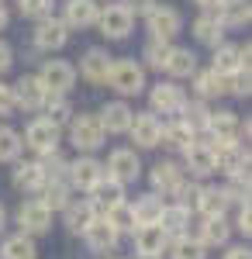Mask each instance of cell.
Segmentation results:
<instances>
[{
    "instance_id": "cell-1",
    "label": "cell",
    "mask_w": 252,
    "mask_h": 259,
    "mask_svg": "<svg viewBox=\"0 0 252 259\" xmlns=\"http://www.w3.org/2000/svg\"><path fill=\"white\" fill-rule=\"evenodd\" d=\"M107 87L124 97H138L145 90V69L138 66L135 59H117L111 62V73H107Z\"/></svg>"
},
{
    "instance_id": "cell-2",
    "label": "cell",
    "mask_w": 252,
    "mask_h": 259,
    "mask_svg": "<svg viewBox=\"0 0 252 259\" xmlns=\"http://www.w3.org/2000/svg\"><path fill=\"white\" fill-rule=\"evenodd\" d=\"M214 173H225L228 180L249 177V149H245L242 142L214 145Z\"/></svg>"
},
{
    "instance_id": "cell-3",
    "label": "cell",
    "mask_w": 252,
    "mask_h": 259,
    "mask_svg": "<svg viewBox=\"0 0 252 259\" xmlns=\"http://www.w3.org/2000/svg\"><path fill=\"white\" fill-rule=\"evenodd\" d=\"M104 128H100L97 114H73L69 121V142L76 145L79 152H97L100 145H104Z\"/></svg>"
},
{
    "instance_id": "cell-4",
    "label": "cell",
    "mask_w": 252,
    "mask_h": 259,
    "mask_svg": "<svg viewBox=\"0 0 252 259\" xmlns=\"http://www.w3.org/2000/svg\"><path fill=\"white\" fill-rule=\"evenodd\" d=\"M38 80H41V87H45L49 94L66 97V94L73 90V83H76V66L66 62V59H49L45 66H41Z\"/></svg>"
},
{
    "instance_id": "cell-5",
    "label": "cell",
    "mask_w": 252,
    "mask_h": 259,
    "mask_svg": "<svg viewBox=\"0 0 252 259\" xmlns=\"http://www.w3.org/2000/svg\"><path fill=\"white\" fill-rule=\"evenodd\" d=\"M97 28L104 38L111 41H121L132 35V28H135V18H132V11L124 7V4H107V11H100L97 14Z\"/></svg>"
},
{
    "instance_id": "cell-6",
    "label": "cell",
    "mask_w": 252,
    "mask_h": 259,
    "mask_svg": "<svg viewBox=\"0 0 252 259\" xmlns=\"http://www.w3.org/2000/svg\"><path fill=\"white\" fill-rule=\"evenodd\" d=\"M104 177H107V169H104V162L94 159V156H79V159L69 162V169H66V183L76 187V190H87V194H90Z\"/></svg>"
},
{
    "instance_id": "cell-7",
    "label": "cell",
    "mask_w": 252,
    "mask_h": 259,
    "mask_svg": "<svg viewBox=\"0 0 252 259\" xmlns=\"http://www.w3.org/2000/svg\"><path fill=\"white\" fill-rule=\"evenodd\" d=\"M204 132H207L211 145H232V142L242 139V121H238L235 111H211Z\"/></svg>"
},
{
    "instance_id": "cell-8",
    "label": "cell",
    "mask_w": 252,
    "mask_h": 259,
    "mask_svg": "<svg viewBox=\"0 0 252 259\" xmlns=\"http://www.w3.org/2000/svg\"><path fill=\"white\" fill-rule=\"evenodd\" d=\"M18 225H21V235L35 239V235H41V232H49V228H52V211H49L38 197H35V200H24V204L18 207Z\"/></svg>"
},
{
    "instance_id": "cell-9",
    "label": "cell",
    "mask_w": 252,
    "mask_h": 259,
    "mask_svg": "<svg viewBox=\"0 0 252 259\" xmlns=\"http://www.w3.org/2000/svg\"><path fill=\"white\" fill-rule=\"evenodd\" d=\"M183 104H187V94H183V87H176L173 80L166 83H155L152 94H149V114H180L183 111Z\"/></svg>"
},
{
    "instance_id": "cell-10",
    "label": "cell",
    "mask_w": 252,
    "mask_h": 259,
    "mask_svg": "<svg viewBox=\"0 0 252 259\" xmlns=\"http://www.w3.org/2000/svg\"><path fill=\"white\" fill-rule=\"evenodd\" d=\"M149 21V31H152V38L159 41H170L180 35V28H183V18H180V11L176 7H166V4H155L152 11L145 14Z\"/></svg>"
},
{
    "instance_id": "cell-11",
    "label": "cell",
    "mask_w": 252,
    "mask_h": 259,
    "mask_svg": "<svg viewBox=\"0 0 252 259\" xmlns=\"http://www.w3.org/2000/svg\"><path fill=\"white\" fill-rule=\"evenodd\" d=\"M107 177L114 180V183H135L138 173H142V162H138V152L135 149H114L111 156H107Z\"/></svg>"
},
{
    "instance_id": "cell-12",
    "label": "cell",
    "mask_w": 252,
    "mask_h": 259,
    "mask_svg": "<svg viewBox=\"0 0 252 259\" xmlns=\"http://www.w3.org/2000/svg\"><path fill=\"white\" fill-rule=\"evenodd\" d=\"M31 41H35V49H38V52H59V49L69 41V28H66L59 18H45V21L35 24Z\"/></svg>"
},
{
    "instance_id": "cell-13",
    "label": "cell",
    "mask_w": 252,
    "mask_h": 259,
    "mask_svg": "<svg viewBox=\"0 0 252 259\" xmlns=\"http://www.w3.org/2000/svg\"><path fill=\"white\" fill-rule=\"evenodd\" d=\"M132 118H135V111L128 107V100H111V104L100 107V114H97L104 135H128Z\"/></svg>"
},
{
    "instance_id": "cell-14",
    "label": "cell",
    "mask_w": 252,
    "mask_h": 259,
    "mask_svg": "<svg viewBox=\"0 0 252 259\" xmlns=\"http://www.w3.org/2000/svg\"><path fill=\"white\" fill-rule=\"evenodd\" d=\"M21 142H24L28 149H35L38 156H45V152H56V149H59V128H56V124H49L45 118H35L28 128H24Z\"/></svg>"
},
{
    "instance_id": "cell-15",
    "label": "cell",
    "mask_w": 252,
    "mask_h": 259,
    "mask_svg": "<svg viewBox=\"0 0 252 259\" xmlns=\"http://www.w3.org/2000/svg\"><path fill=\"white\" fill-rule=\"evenodd\" d=\"M97 14H100V4L97 0H66V14H62V24L73 31H83V28H94L97 24Z\"/></svg>"
},
{
    "instance_id": "cell-16",
    "label": "cell",
    "mask_w": 252,
    "mask_h": 259,
    "mask_svg": "<svg viewBox=\"0 0 252 259\" xmlns=\"http://www.w3.org/2000/svg\"><path fill=\"white\" fill-rule=\"evenodd\" d=\"M135 252L142 259H159L166 249H170V235L159 228V225H149V228H135Z\"/></svg>"
},
{
    "instance_id": "cell-17",
    "label": "cell",
    "mask_w": 252,
    "mask_h": 259,
    "mask_svg": "<svg viewBox=\"0 0 252 259\" xmlns=\"http://www.w3.org/2000/svg\"><path fill=\"white\" fill-rule=\"evenodd\" d=\"M11 90H14V104L24 107V111H41L45 100H49V90L41 87L38 76H21Z\"/></svg>"
},
{
    "instance_id": "cell-18",
    "label": "cell",
    "mask_w": 252,
    "mask_h": 259,
    "mask_svg": "<svg viewBox=\"0 0 252 259\" xmlns=\"http://www.w3.org/2000/svg\"><path fill=\"white\" fill-rule=\"evenodd\" d=\"M128 135L135 142L138 149H155L159 145V135H162V121L155 118V114H135L132 118V128H128Z\"/></svg>"
},
{
    "instance_id": "cell-19",
    "label": "cell",
    "mask_w": 252,
    "mask_h": 259,
    "mask_svg": "<svg viewBox=\"0 0 252 259\" xmlns=\"http://www.w3.org/2000/svg\"><path fill=\"white\" fill-rule=\"evenodd\" d=\"M183 166L173 159H162V162H155L152 166V194H176L180 190V183H183Z\"/></svg>"
},
{
    "instance_id": "cell-20",
    "label": "cell",
    "mask_w": 252,
    "mask_h": 259,
    "mask_svg": "<svg viewBox=\"0 0 252 259\" xmlns=\"http://www.w3.org/2000/svg\"><path fill=\"white\" fill-rule=\"evenodd\" d=\"M111 56L104 52V49H87L83 52V59H79V76L87 83H107V73H111Z\"/></svg>"
},
{
    "instance_id": "cell-21",
    "label": "cell",
    "mask_w": 252,
    "mask_h": 259,
    "mask_svg": "<svg viewBox=\"0 0 252 259\" xmlns=\"http://www.w3.org/2000/svg\"><path fill=\"white\" fill-rule=\"evenodd\" d=\"M207 14H214V21L221 28H245L252 18V7H249V0H221Z\"/></svg>"
},
{
    "instance_id": "cell-22",
    "label": "cell",
    "mask_w": 252,
    "mask_h": 259,
    "mask_svg": "<svg viewBox=\"0 0 252 259\" xmlns=\"http://www.w3.org/2000/svg\"><path fill=\"white\" fill-rule=\"evenodd\" d=\"M117 239H121V235H117L104 218H97L87 232H83V242H87V249H90V252H114Z\"/></svg>"
},
{
    "instance_id": "cell-23",
    "label": "cell",
    "mask_w": 252,
    "mask_h": 259,
    "mask_svg": "<svg viewBox=\"0 0 252 259\" xmlns=\"http://www.w3.org/2000/svg\"><path fill=\"white\" fill-rule=\"evenodd\" d=\"M90 194H94V197H87V200L94 204V211H97V214H107L111 207H117V204L124 200V187H121V183H114L111 177H104L97 187L90 190Z\"/></svg>"
},
{
    "instance_id": "cell-24",
    "label": "cell",
    "mask_w": 252,
    "mask_h": 259,
    "mask_svg": "<svg viewBox=\"0 0 252 259\" xmlns=\"http://www.w3.org/2000/svg\"><path fill=\"white\" fill-rule=\"evenodd\" d=\"M183 159H187L190 177H211L214 173V145L211 142H194V145L183 152Z\"/></svg>"
},
{
    "instance_id": "cell-25",
    "label": "cell",
    "mask_w": 252,
    "mask_h": 259,
    "mask_svg": "<svg viewBox=\"0 0 252 259\" xmlns=\"http://www.w3.org/2000/svg\"><path fill=\"white\" fill-rule=\"evenodd\" d=\"M62 214H66V228H69L73 235H83V232H87V228L100 218L97 211H94V204H90V200H69Z\"/></svg>"
},
{
    "instance_id": "cell-26",
    "label": "cell",
    "mask_w": 252,
    "mask_h": 259,
    "mask_svg": "<svg viewBox=\"0 0 252 259\" xmlns=\"http://www.w3.org/2000/svg\"><path fill=\"white\" fill-rule=\"evenodd\" d=\"M211 69L218 76H232L238 69H249V62H242V49L238 45H218L214 59H211Z\"/></svg>"
},
{
    "instance_id": "cell-27",
    "label": "cell",
    "mask_w": 252,
    "mask_h": 259,
    "mask_svg": "<svg viewBox=\"0 0 252 259\" xmlns=\"http://www.w3.org/2000/svg\"><path fill=\"white\" fill-rule=\"evenodd\" d=\"M162 197L159 194H145V197H138L132 204V214H135V228H149V225H159L162 218Z\"/></svg>"
},
{
    "instance_id": "cell-28",
    "label": "cell",
    "mask_w": 252,
    "mask_h": 259,
    "mask_svg": "<svg viewBox=\"0 0 252 259\" xmlns=\"http://www.w3.org/2000/svg\"><path fill=\"white\" fill-rule=\"evenodd\" d=\"M228 235H232V225H228L225 218H204L194 239L207 249V245H225V242H228Z\"/></svg>"
},
{
    "instance_id": "cell-29",
    "label": "cell",
    "mask_w": 252,
    "mask_h": 259,
    "mask_svg": "<svg viewBox=\"0 0 252 259\" xmlns=\"http://www.w3.org/2000/svg\"><path fill=\"white\" fill-rule=\"evenodd\" d=\"M194 90H197V100H214V97H225L228 87H225V76H218L214 69H204V73H194Z\"/></svg>"
},
{
    "instance_id": "cell-30",
    "label": "cell",
    "mask_w": 252,
    "mask_h": 259,
    "mask_svg": "<svg viewBox=\"0 0 252 259\" xmlns=\"http://www.w3.org/2000/svg\"><path fill=\"white\" fill-rule=\"evenodd\" d=\"M194 38L200 41V45H207V49H218V45H225V28L214 21V14H200V18L194 21Z\"/></svg>"
},
{
    "instance_id": "cell-31",
    "label": "cell",
    "mask_w": 252,
    "mask_h": 259,
    "mask_svg": "<svg viewBox=\"0 0 252 259\" xmlns=\"http://www.w3.org/2000/svg\"><path fill=\"white\" fill-rule=\"evenodd\" d=\"M197 142V135L183 124V121L176 118L170 124H162V135H159V145H170V149H180V152H187L190 145Z\"/></svg>"
},
{
    "instance_id": "cell-32",
    "label": "cell",
    "mask_w": 252,
    "mask_h": 259,
    "mask_svg": "<svg viewBox=\"0 0 252 259\" xmlns=\"http://www.w3.org/2000/svg\"><path fill=\"white\" fill-rule=\"evenodd\" d=\"M166 73L173 76V83L194 76L197 73V52H190V49H173L170 59H166Z\"/></svg>"
},
{
    "instance_id": "cell-33",
    "label": "cell",
    "mask_w": 252,
    "mask_h": 259,
    "mask_svg": "<svg viewBox=\"0 0 252 259\" xmlns=\"http://www.w3.org/2000/svg\"><path fill=\"white\" fill-rule=\"evenodd\" d=\"M14 187L18 190H24V194H38L41 187H45V177H41V169H38V162H21L14 166Z\"/></svg>"
},
{
    "instance_id": "cell-34",
    "label": "cell",
    "mask_w": 252,
    "mask_h": 259,
    "mask_svg": "<svg viewBox=\"0 0 252 259\" xmlns=\"http://www.w3.org/2000/svg\"><path fill=\"white\" fill-rule=\"evenodd\" d=\"M187 225H190V211H183L180 204H166V207H162L159 228H162L170 239H180V235H187Z\"/></svg>"
},
{
    "instance_id": "cell-35",
    "label": "cell",
    "mask_w": 252,
    "mask_h": 259,
    "mask_svg": "<svg viewBox=\"0 0 252 259\" xmlns=\"http://www.w3.org/2000/svg\"><path fill=\"white\" fill-rule=\"evenodd\" d=\"M0 259H38V249H35V239L28 235H7L4 245H0Z\"/></svg>"
},
{
    "instance_id": "cell-36",
    "label": "cell",
    "mask_w": 252,
    "mask_h": 259,
    "mask_svg": "<svg viewBox=\"0 0 252 259\" xmlns=\"http://www.w3.org/2000/svg\"><path fill=\"white\" fill-rule=\"evenodd\" d=\"M197 211H200L204 218H225V211H228V197H225V190H221V187H204V190H200V204H197Z\"/></svg>"
},
{
    "instance_id": "cell-37",
    "label": "cell",
    "mask_w": 252,
    "mask_h": 259,
    "mask_svg": "<svg viewBox=\"0 0 252 259\" xmlns=\"http://www.w3.org/2000/svg\"><path fill=\"white\" fill-rule=\"evenodd\" d=\"M69 190H73V187H69V183H66V180H52V183H45V187H41L38 194H41V204H45V207H49V211H66V204H69Z\"/></svg>"
},
{
    "instance_id": "cell-38",
    "label": "cell",
    "mask_w": 252,
    "mask_h": 259,
    "mask_svg": "<svg viewBox=\"0 0 252 259\" xmlns=\"http://www.w3.org/2000/svg\"><path fill=\"white\" fill-rule=\"evenodd\" d=\"M207 118H211V107H207L204 100H187V104H183V111H180V121H183L194 135L207 128Z\"/></svg>"
},
{
    "instance_id": "cell-39",
    "label": "cell",
    "mask_w": 252,
    "mask_h": 259,
    "mask_svg": "<svg viewBox=\"0 0 252 259\" xmlns=\"http://www.w3.org/2000/svg\"><path fill=\"white\" fill-rule=\"evenodd\" d=\"M73 114H76V111H73V104H69L66 97L49 94V100H45V121H49V124H56L59 132H62V124H69Z\"/></svg>"
},
{
    "instance_id": "cell-40",
    "label": "cell",
    "mask_w": 252,
    "mask_h": 259,
    "mask_svg": "<svg viewBox=\"0 0 252 259\" xmlns=\"http://www.w3.org/2000/svg\"><path fill=\"white\" fill-rule=\"evenodd\" d=\"M24 152L21 132H14L11 124H0V162H18Z\"/></svg>"
},
{
    "instance_id": "cell-41",
    "label": "cell",
    "mask_w": 252,
    "mask_h": 259,
    "mask_svg": "<svg viewBox=\"0 0 252 259\" xmlns=\"http://www.w3.org/2000/svg\"><path fill=\"white\" fill-rule=\"evenodd\" d=\"M170 259H207V249L194 235H180V239H170Z\"/></svg>"
},
{
    "instance_id": "cell-42",
    "label": "cell",
    "mask_w": 252,
    "mask_h": 259,
    "mask_svg": "<svg viewBox=\"0 0 252 259\" xmlns=\"http://www.w3.org/2000/svg\"><path fill=\"white\" fill-rule=\"evenodd\" d=\"M38 162V169H41V177H45V183H52V180H66V169H69V162H66V156L62 152H45Z\"/></svg>"
},
{
    "instance_id": "cell-43",
    "label": "cell",
    "mask_w": 252,
    "mask_h": 259,
    "mask_svg": "<svg viewBox=\"0 0 252 259\" xmlns=\"http://www.w3.org/2000/svg\"><path fill=\"white\" fill-rule=\"evenodd\" d=\"M100 218L107 221L117 235H121V232H135V214H132V204H128V200H121L117 207H111V211L100 214Z\"/></svg>"
},
{
    "instance_id": "cell-44",
    "label": "cell",
    "mask_w": 252,
    "mask_h": 259,
    "mask_svg": "<svg viewBox=\"0 0 252 259\" xmlns=\"http://www.w3.org/2000/svg\"><path fill=\"white\" fill-rule=\"evenodd\" d=\"M170 52H173V45H170V41L149 38V41H145V49H142V59H145V66H152V69H166Z\"/></svg>"
},
{
    "instance_id": "cell-45",
    "label": "cell",
    "mask_w": 252,
    "mask_h": 259,
    "mask_svg": "<svg viewBox=\"0 0 252 259\" xmlns=\"http://www.w3.org/2000/svg\"><path fill=\"white\" fill-rule=\"evenodd\" d=\"M200 190H204V187H200L197 180H190V183L183 180V183H180V190H176L173 197H176V204H180L183 211H190V214H194L197 204H200Z\"/></svg>"
},
{
    "instance_id": "cell-46",
    "label": "cell",
    "mask_w": 252,
    "mask_h": 259,
    "mask_svg": "<svg viewBox=\"0 0 252 259\" xmlns=\"http://www.w3.org/2000/svg\"><path fill=\"white\" fill-rule=\"evenodd\" d=\"M18 11L24 18L45 21V18H52V0H18Z\"/></svg>"
},
{
    "instance_id": "cell-47",
    "label": "cell",
    "mask_w": 252,
    "mask_h": 259,
    "mask_svg": "<svg viewBox=\"0 0 252 259\" xmlns=\"http://www.w3.org/2000/svg\"><path fill=\"white\" fill-rule=\"evenodd\" d=\"M225 87H228V94H235V97H249V90H252L249 69H238L232 76H225Z\"/></svg>"
},
{
    "instance_id": "cell-48",
    "label": "cell",
    "mask_w": 252,
    "mask_h": 259,
    "mask_svg": "<svg viewBox=\"0 0 252 259\" xmlns=\"http://www.w3.org/2000/svg\"><path fill=\"white\" fill-rule=\"evenodd\" d=\"M14 90H11V83H0V118H7V114H14Z\"/></svg>"
},
{
    "instance_id": "cell-49",
    "label": "cell",
    "mask_w": 252,
    "mask_h": 259,
    "mask_svg": "<svg viewBox=\"0 0 252 259\" xmlns=\"http://www.w3.org/2000/svg\"><path fill=\"white\" fill-rule=\"evenodd\" d=\"M159 0H124V7L132 11V18H138V14H149Z\"/></svg>"
},
{
    "instance_id": "cell-50",
    "label": "cell",
    "mask_w": 252,
    "mask_h": 259,
    "mask_svg": "<svg viewBox=\"0 0 252 259\" xmlns=\"http://www.w3.org/2000/svg\"><path fill=\"white\" fill-rule=\"evenodd\" d=\"M238 232H242V235H249V232H252V211H249V200H245V204H238Z\"/></svg>"
},
{
    "instance_id": "cell-51",
    "label": "cell",
    "mask_w": 252,
    "mask_h": 259,
    "mask_svg": "<svg viewBox=\"0 0 252 259\" xmlns=\"http://www.w3.org/2000/svg\"><path fill=\"white\" fill-rule=\"evenodd\" d=\"M11 66H14V49H11L7 41L0 38V73H7Z\"/></svg>"
},
{
    "instance_id": "cell-52",
    "label": "cell",
    "mask_w": 252,
    "mask_h": 259,
    "mask_svg": "<svg viewBox=\"0 0 252 259\" xmlns=\"http://www.w3.org/2000/svg\"><path fill=\"white\" fill-rule=\"evenodd\" d=\"M225 259H252V252L245 249V245H232V249L225 252Z\"/></svg>"
},
{
    "instance_id": "cell-53",
    "label": "cell",
    "mask_w": 252,
    "mask_h": 259,
    "mask_svg": "<svg viewBox=\"0 0 252 259\" xmlns=\"http://www.w3.org/2000/svg\"><path fill=\"white\" fill-rule=\"evenodd\" d=\"M197 7H200V11H214V7H218V4H221V0H194Z\"/></svg>"
},
{
    "instance_id": "cell-54",
    "label": "cell",
    "mask_w": 252,
    "mask_h": 259,
    "mask_svg": "<svg viewBox=\"0 0 252 259\" xmlns=\"http://www.w3.org/2000/svg\"><path fill=\"white\" fill-rule=\"evenodd\" d=\"M7 21H11V14H7V4H0V31L7 28Z\"/></svg>"
},
{
    "instance_id": "cell-55",
    "label": "cell",
    "mask_w": 252,
    "mask_h": 259,
    "mask_svg": "<svg viewBox=\"0 0 252 259\" xmlns=\"http://www.w3.org/2000/svg\"><path fill=\"white\" fill-rule=\"evenodd\" d=\"M4 225H7V207L0 204V232H4Z\"/></svg>"
},
{
    "instance_id": "cell-56",
    "label": "cell",
    "mask_w": 252,
    "mask_h": 259,
    "mask_svg": "<svg viewBox=\"0 0 252 259\" xmlns=\"http://www.w3.org/2000/svg\"><path fill=\"white\" fill-rule=\"evenodd\" d=\"M135 259H142V256H135Z\"/></svg>"
}]
</instances>
